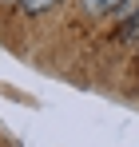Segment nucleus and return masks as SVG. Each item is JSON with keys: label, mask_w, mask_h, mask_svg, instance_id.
Listing matches in <instances>:
<instances>
[{"label": "nucleus", "mask_w": 139, "mask_h": 147, "mask_svg": "<svg viewBox=\"0 0 139 147\" xmlns=\"http://www.w3.org/2000/svg\"><path fill=\"white\" fill-rule=\"evenodd\" d=\"M119 16H123V24L115 28V40H139V0L123 4Z\"/></svg>", "instance_id": "f257e3e1"}, {"label": "nucleus", "mask_w": 139, "mask_h": 147, "mask_svg": "<svg viewBox=\"0 0 139 147\" xmlns=\"http://www.w3.org/2000/svg\"><path fill=\"white\" fill-rule=\"evenodd\" d=\"M123 4H131V0H84L88 12H119Z\"/></svg>", "instance_id": "f03ea898"}, {"label": "nucleus", "mask_w": 139, "mask_h": 147, "mask_svg": "<svg viewBox=\"0 0 139 147\" xmlns=\"http://www.w3.org/2000/svg\"><path fill=\"white\" fill-rule=\"evenodd\" d=\"M56 4H64V0H20V8L32 12V16H40V12H48V8H56Z\"/></svg>", "instance_id": "7ed1b4c3"}, {"label": "nucleus", "mask_w": 139, "mask_h": 147, "mask_svg": "<svg viewBox=\"0 0 139 147\" xmlns=\"http://www.w3.org/2000/svg\"><path fill=\"white\" fill-rule=\"evenodd\" d=\"M4 4H20V0H4Z\"/></svg>", "instance_id": "20e7f679"}]
</instances>
